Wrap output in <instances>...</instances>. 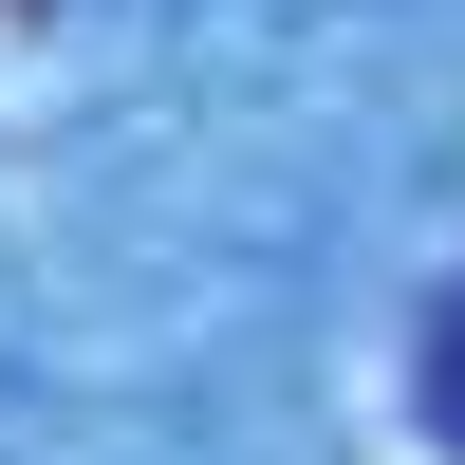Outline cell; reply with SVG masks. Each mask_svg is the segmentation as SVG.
<instances>
[{
    "label": "cell",
    "mask_w": 465,
    "mask_h": 465,
    "mask_svg": "<svg viewBox=\"0 0 465 465\" xmlns=\"http://www.w3.org/2000/svg\"><path fill=\"white\" fill-rule=\"evenodd\" d=\"M410 410L465 447V298H429V335H410Z\"/></svg>",
    "instance_id": "cell-1"
}]
</instances>
